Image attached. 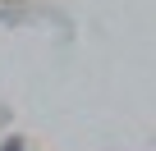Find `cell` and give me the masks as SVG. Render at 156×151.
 <instances>
[{"instance_id": "cell-1", "label": "cell", "mask_w": 156, "mask_h": 151, "mask_svg": "<svg viewBox=\"0 0 156 151\" xmlns=\"http://www.w3.org/2000/svg\"><path fill=\"white\" fill-rule=\"evenodd\" d=\"M9 151H14V146H9Z\"/></svg>"}]
</instances>
